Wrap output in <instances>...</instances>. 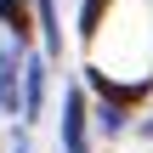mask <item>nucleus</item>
Segmentation results:
<instances>
[{"mask_svg":"<svg viewBox=\"0 0 153 153\" xmlns=\"http://www.w3.org/2000/svg\"><path fill=\"white\" fill-rule=\"evenodd\" d=\"M0 108L17 114V62H11V51H0Z\"/></svg>","mask_w":153,"mask_h":153,"instance_id":"6","label":"nucleus"},{"mask_svg":"<svg viewBox=\"0 0 153 153\" xmlns=\"http://www.w3.org/2000/svg\"><path fill=\"white\" fill-rule=\"evenodd\" d=\"M23 79H28V91H23V102H17V108H23V114H40V97H45V68H40V57L23 68Z\"/></svg>","mask_w":153,"mask_h":153,"instance_id":"3","label":"nucleus"},{"mask_svg":"<svg viewBox=\"0 0 153 153\" xmlns=\"http://www.w3.org/2000/svg\"><path fill=\"white\" fill-rule=\"evenodd\" d=\"M108 6H114V0H85V6H79V40H97V28H102V17H108Z\"/></svg>","mask_w":153,"mask_h":153,"instance_id":"5","label":"nucleus"},{"mask_svg":"<svg viewBox=\"0 0 153 153\" xmlns=\"http://www.w3.org/2000/svg\"><path fill=\"white\" fill-rule=\"evenodd\" d=\"M0 23H6L17 40H28V28H34V17H28V0H0Z\"/></svg>","mask_w":153,"mask_h":153,"instance_id":"4","label":"nucleus"},{"mask_svg":"<svg viewBox=\"0 0 153 153\" xmlns=\"http://www.w3.org/2000/svg\"><path fill=\"white\" fill-rule=\"evenodd\" d=\"M62 148L68 153H91L85 148V91H68L62 97Z\"/></svg>","mask_w":153,"mask_h":153,"instance_id":"2","label":"nucleus"},{"mask_svg":"<svg viewBox=\"0 0 153 153\" xmlns=\"http://www.w3.org/2000/svg\"><path fill=\"white\" fill-rule=\"evenodd\" d=\"M85 79H91V91H97V97L108 102V108H102V125H108V131H119L125 108H136V102H142V97L153 91V79H142V85H114V79H108L102 68H85Z\"/></svg>","mask_w":153,"mask_h":153,"instance_id":"1","label":"nucleus"}]
</instances>
